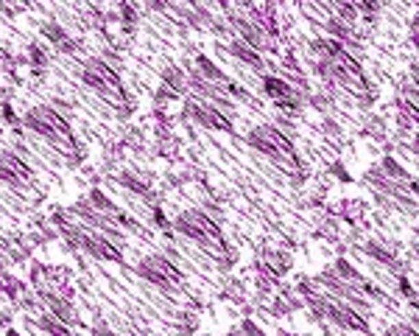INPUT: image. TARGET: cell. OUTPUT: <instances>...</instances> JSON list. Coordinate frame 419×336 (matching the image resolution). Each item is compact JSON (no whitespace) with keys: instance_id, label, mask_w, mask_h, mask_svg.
<instances>
[{"instance_id":"15","label":"cell","mask_w":419,"mask_h":336,"mask_svg":"<svg viewBox=\"0 0 419 336\" xmlns=\"http://www.w3.org/2000/svg\"><path fill=\"white\" fill-rule=\"evenodd\" d=\"M263 93L274 101V104H277V101H283V98H288L291 93H294V87L283 79V76H263Z\"/></svg>"},{"instance_id":"13","label":"cell","mask_w":419,"mask_h":336,"mask_svg":"<svg viewBox=\"0 0 419 336\" xmlns=\"http://www.w3.org/2000/svg\"><path fill=\"white\" fill-rule=\"evenodd\" d=\"M193 71H196V73H199L201 79L213 82V84H221V87H224V84L229 82V76H227V73L221 71V67H218V64H216L213 59L201 56V53H199V56H196V62H193Z\"/></svg>"},{"instance_id":"30","label":"cell","mask_w":419,"mask_h":336,"mask_svg":"<svg viewBox=\"0 0 419 336\" xmlns=\"http://www.w3.org/2000/svg\"><path fill=\"white\" fill-rule=\"evenodd\" d=\"M322 129H325V134H330V138H338V134H341V126L333 118H325L322 121Z\"/></svg>"},{"instance_id":"20","label":"cell","mask_w":419,"mask_h":336,"mask_svg":"<svg viewBox=\"0 0 419 336\" xmlns=\"http://www.w3.org/2000/svg\"><path fill=\"white\" fill-rule=\"evenodd\" d=\"M364 134L374 141H386V121H383V115H369L364 121Z\"/></svg>"},{"instance_id":"23","label":"cell","mask_w":419,"mask_h":336,"mask_svg":"<svg viewBox=\"0 0 419 336\" xmlns=\"http://www.w3.org/2000/svg\"><path fill=\"white\" fill-rule=\"evenodd\" d=\"M196 328H199V317H196L193 311H179V317H177V331H179L182 336H193Z\"/></svg>"},{"instance_id":"21","label":"cell","mask_w":419,"mask_h":336,"mask_svg":"<svg viewBox=\"0 0 419 336\" xmlns=\"http://www.w3.org/2000/svg\"><path fill=\"white\" fill-rule=\"evenodd\" d=\"M333 12H335V17H338L341 23H346V25H358V23H361V12H358L355 3H333Z\"/></svg>"},{"instance_id":"31","label":"cell","mask_w":419,"mask_h":336,"mask_svg":"<svg viewBox=\"0 0 419 336\" xmlns=\"http://www.w3.org/2000/svg\"><path fill=\"white\" fill-rule=\"evenodd\" d=\"M405 76H408L411 84L419 90V62H411V64H408V73H405Z\"/></svg>"},{"instance_id":"16","label":"cell","mask_w":419,"mask_h":336,"mask_svg":"<svg viewBox=\"0 0 419 336\" xmlns=\"http://www.w3.org/2000/svg\"><path fill=\"white\" fill-rule=\"evenodd\" d=\"M338 90L335 87H322V90H310V95H307V107L310 110H316V112H330L333 110V104H335V95Z\"/></svg>"},{"instance_id":"33","label":"cell","mask_w":419,"mask_h":336,"mask_svg":"<svg viewBox=\"0 0 419 336\" xmlns=\"http://www.w3.org/2000/svg\"><path fill=\"white\" fill-rule=\"evenodd\" d=\"M92 336H115V333H112L107 325H103V322H98V325L92 328Z\"/></svg>"},{"instance_id":"8","label":"cell","mask_w":419,"mask_h":336,"mask_svg":"<svg viewBox=\"0 0 419 336\" xmlns=\"http://www.w3.org/2000/svg\"><path fill=\"white\" fill-rule=\"evenodd\" d=\"M361 252L369 255L372 261L383 263V266H394L400 261V244L397 241H386V239H366Z\"/></svg>"},{"instance_id":"22","label":"cell","mask_w":419,"mask_h":336,"mask_svg":"<svg viewBox=\"0 0 419 336\" xmlns=\"http://www.w3.org/2000/svg\"><path fill=\"white\" fill-rule=\"evenodd\" d=\"M268 314L271 317H288V314H294V306H291V302L283 297V294H274L271 297V302H268Z\"/></svg>"},{"instance_id":"18","label":"cell","mask_w":419,"mask_h":336,"mask_svg":"<svg viewBox=\"0 0 419 336\" xmlns=\"http://www.w3.org/2000/svg\"><path fill=\"white\" fill-rule=\"evenodd\" d=\"M162 84L168 90H173L177 95H182L188 90V73L182 71V67H165L162 71Z\"/></svg>"},{"instance_id":"7","label":"cell","mask_w":419,"mask_h":336,"mask_svg":"<svg viewBox=\"0 0 419 336\" xmlns=\"http://www.w3.org/2000/svg\"><path fill=\"white\" fill-rule=\"evenodd\" d=\"M327 320L344 331H355V333H369V317L361 314L358 309H353L349 302L344 300H335L330 302V311H327Z\"/></svg>"},{"instance_id":"3","label":"cell","mask_w":419,"mask_h":336,"mask_svg":"<svg viewBox=\"0 0 419 336\" xmlns=\"http://www.w3.org/2000/svg\"><path fill=\"white\" fill-rule=\"evenodd\" d=\"M137 275L149 280L151 286H160V289H173L179 280H182V272L173 266L165 255H149L137 263Z\"/></svg>"},{"instance_id":"19","label":"cell","mask_w":419,"mask_h":336,"mask_svg":"<svg viewBox=\"0 0 419 336\" xmlns=\"http://www.w3.org/2000/svg\"><path fill=\"white\" fill-rule=\"evenodd\" d=\"M120 185H123V188H129V191H131V193H137V196H149V199H151V182H149V180H143L140 174L123 171V174H120Z\"/></svg>"},{"instance_id":"2","label":"cell","mask_w":419,"mask_h":336,"mask_svg":"<svg viewBox=\"0 0 419 336\" xmlns=\"http://www.w3.org/2000/svg\"><path fill=\"white\" fill-rule=\"evenodd\" d=\"M173 227H177L182 235H188L190 241L204 244V250H210V252H216L224 244V239H221V224L213 216H207L204 211H196L193 208V211L179 213L177 219H173Z\"/></svg>"},{"instance_id":"27","label":"cell","mask_w":419,"mask_h":336,"mask_svg":"<svg viewBox=\"0 0 419 336\" xmlns=\"http://www.w3.org/2000/svg\"><path fill=\"white\" fill-rule=\"evenodd\" d=\"M40 328L51 331L53 336H70V331H67L62 322H53V314H51V317H42V320H40Z\"/></svg>"},{"instance_id":"17","label":"cell","mask_w":419,"mask_h":336,"mask_svg":"<svg viewBox=\"0 0 419 336\" xmlns=\"http://www.w3.org/2000/svg\"><path fill=\"white\" fill-rule=\"evenodd\" d=\"M333 272L341 278V280H346V283H353V286H358L361 289V283L366 280L361 272H358V266L353 263V261H349V258H335V263H333Z\"/></svg>"},{"instance_id":"10","label":"cell","mask_w":419,"mask_h":336,"mask_svg":"<svg viewBox=\"0 0 419 336\" xmlns=\"http://www.w3.org/2000/svg\"><path fill=\"white\" fill-rule=\"evenodd\" d=\"M260 263L268 266L279 280H283L294 269V258H291V252H285V247H266V250H260Z\"/></svg>"},{"instance_id":"25","label":"cell","mask_w":419,"mask_h":336,"mask_svg":"<svg viewBox=\"0 0 419 336\" xmlns=\"http://www.w3.org/2000/svg\"><path fill=\"white\" fill-rule=\"evenodd\" d=\"M327 171H330V177H335L338 182H353V174L346 171V165H344L341 160H333V163H330V168H327Z\"/></svg>"},{"instance_id":"38","label":"cell","mask_w":419,"mask_h":336,"mask_svg":"<svg viewBox=\"0 0 419 336\" xmlns=\"http://www.w3.org/2000/svg\"><path fill=\"white\" fill-rule=\"evenodd\" d=\"M9 336H17V333H14V331H12V333H9Z\"/></svg>"},{"instance_id":"4","label":"cell","mask_w":419,"mask_h":336,"mask_svg":"<svg viewBox=\"0 0 419 336\" xmlns=\"http://www.w3.org/2000/svg\"><path fill=\"white\" fill-rule=\"evenodd\" d=\"M185 118H190V121H196V123H201L207 129H216V132H229V134L235 132L232 118L227 112H221L218 107L201 101V98H188L185 101Z\"/></svg>"},{"instance_id":"39","label":"cell","mask_w":419,"mask_h":336,"mask_svg":"<svg viewBox=\"0 0 419 336\" xmlns=\"http://www.w3.org/2000/svg\"><path fill=\"white\" fill-rule=\"evenodd\" d=\"M416 297H419V289H416Z\"/></svg>"},{"instance_id":"34","label":"cell","mask_w":419,"mask_h":336,"mask_svg":"<svg viewBox=\"0 0 419 336\" xmlns=\"http://www.w3.org/2000/svg\"><path fill=\"white\" fill-rule=\"evenodd\" d=\"M408 193L419 199V180H411V185H408Z\"/></svg>"},{"instance_id":"11","label":"cell","mask_w":419,"mask_h":336,"mask_svg":"<svg viewBox=\"0 0 419 336\" xmlns=\"http://www.w3.org/2000/svg\"><path fill=\"white\" fill-rule=\"evenodd\" d=\"M0 180L6 182H28L31 180V168L17 160L14 154H0Z\"/></svg>"},{"instance_id":"28","label":"cell","mask_w":419,"mask_h":336,"mask_svg":"<svg viewBox=\"0 0 419 336\" xmlns=\"http://www.w3.org/2000/svg\"><path fill=\"white\" fill-rule=\"evenodd\" d=\"M238 331H240L243 336H268V333H266V331H263L257 322H252V320H243Z\"/></svg>"},{"instance_id":"14","label":"cell","mask_w":419,"mask_h":336,"mask_svg":"<svg viewBox=\"0 0 419 336\" xmlns=\"http://www.w3.org/2000/svg\"><path fill=\"white\" fill-rule=\"evenodd\" d=\"M380 168L386 171V177H392V180H394L397 185H403V188H408L411 180H414L411 171H408V168H405L397 157H389V154H386V157H383V163H380Z\"/></svg>"},{"instance_id":"26","label":"cell","mask_w":419,"mask_h":336,"mask_svg":"<svg viewBox=\"0 0 419 336\" xmlns=\"http://www.w3.org/2000/svg\"><path fill=\"white\" fill-rule=\"evenodd\" d=\"M383 336H419V331L411 328L408 322H397V325H389L386 331H383Z\"/></svg>"},{"instance_id":"36","label":"cell","mask_w":419,"mask_h":336,"mask_svg":"<svg viewBox=\"0 0 419 336\" xmlns=\"http://www.w3.org/2000/svg\"><path fill=\"white\" fill-rule=\"evenodd\" d=\"M277 336H291V333H285V331H279V333H277Z\"/></svg>"},{"instance_id":"32","label":"cell","mask_w":419,"mask_h":336,"mask_svg":"<svg viewBox=\"0 0 419 336\" xmlns=\"http://www.w3.org/2000/svg\"><path fill=\"white\" fill-rule=\"evenodd\" d=\"M154 221H157V227H162V230H165V227H170V221L165 219V213H162L160 208H154Z\"/></svg>"},{"instance_id":"12","label":"cell","mask_w":419,"mask_h":336,"mask_svg":"<svg viewBox=\"0 0 419 336\" xmlns=\"http://www.w3.org/2000/svg\"><path fill=\"white\" fill-rule=\"evenodd\" d=\"M227 51H229V56L232 59H238V62H243V64H249L252 71H260V67H266V59H263V53H257L252 45H246L243 40H232V43H227Z\"/></svg>"},{"instance_id":"6","label":"cell","mask_w":419,"mask_h":336,"mask_svg":"<svg viewBox=\"0 0 419 336\" xmlns=\"http://www.w3.org/2000/svg\"><path fill=\"white\" fill-rule=\"evenodd\" d=\"M25 123L34 129V132H40L45 134V138H53V141H70V129L67 123L62 121L59 112L48 110V107H37V110H31Z\"/></svg>"},{"instance_id":"5","label":"cell","mask_w":419,"mask_h":336,"mask_svg":"<svg viewBox=\"0 0 419 336\" xmlns=\"http://www.w3.org/2000/svg\"><path fill=\"white\" fill-rule=\"evenodd\" d=\"M84 84H90L92 90L103 93V95H115L120 93V76L118 71L107 62V59H90L84 67Z\"/></svg>"},{"instance_id":"9","label":"cell","mask_w":419,"mask_h":336,"mask_svg":"<svg viewBox=\"0 0 419 336\" xmlns=\"http://www.w3.org/2000/svg\"><path fill=\"white\" fill-rule=\"evenodd\" d=\"M330 211V208H327ZM335 219L346 221V224H353V227H361L369 216V205L364 199H338V205L330 211Z\"/></svg>"},{"instance_id":"37","label":"cell","mask_w":419,"mask_h":336,"mask_svg":"<svg viewBox=\"0 0 419 336\" xmlns=\"http://www.w3.org/2000/svg\"><path fill=\"white\" fill-rule=\"evenodd\" d=\"M291 336H310V333H291Z\"/></svg>"},{"instance_id":"24","label":"cell","mask_w":419,"mask_h":336,"mask_svg":"<svg viewBox=\"0 0 419 336\" xmlns=\"http://www.w3.org/2000/svg\"><path fill=\"white\" fill-rule=\"evenodd\" d=\"M296 291L305 297V302L307 300H313V297H319L325 289H319V283H316V278H299L296 280Z\"/></svg>"},{"instance_id":"1","label":"cell","mask_w":419,"mask_h":336,"mask_svg":"<svg viewBox=\"0 0 419 336\" xmlns=\"http://www.w3.org/2000/svg\"><path fill=\"white\" fill-rule=\"evenodd\" d=\"M246 143H249L257 154H263V157H268L274 165H279L285 174H294V171H299V168H305V160L296 154L294 141L288 138V134L279 132L274 123H257V126L246 134Z\"/></svg>"},{"instance_id":"29","label":"cell","mask_w":419,"mask_h":336,"mask_svg":"<svg viewBox=\"0 0 419 336\" xmlns=\"http://www.w3.org/2000/svg\"><path fill=\"white\" fill-rule=\"evenodd\" d=\"M397 289H400V297H405V300L416 302V289L411 286V280H408V278H397Z\"/></svg>"},{"instance_id":"35","label":"cell","mask_w":419,"mask_h":336,"mask_svg":"<svg viewBox=\"0 0 419 336\" xmlns=\"http://www.w3.org/2000/svg\"><path fill=\"white\" fill-rule=\"evenodd\" d=\"M411 152H414V154L419 157V132L414 134V141H411Z\"/></svg>"}]
</instances>
